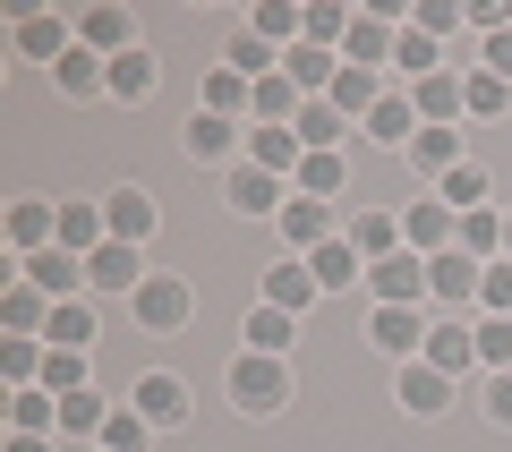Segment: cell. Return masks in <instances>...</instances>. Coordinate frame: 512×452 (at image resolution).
<instances>
[{
    "mask_svg": "<svg viewBox=\"0 0 512 452\" xmlns=\"http://www.w3.org/2000/svg\"><path fill=\"white\" fill-rule=\"evenodd\" d=\"M154 86H163V69H154V52H146V43L111 60V103H146Z\"/></svg>",
    "mask_w": 512,
    "mask_h": 452,
    "instance_id": "32",
    "label": "cell"
},
{
    "mask_svg": "<svg viewBox=\"0 0 512 452\" xmlns=\"http://www.w3.org/2000/svg\"><path fill=\"white\" fill-rule=\"evenodd\" d=\"M436 197L453 205V214H478V205H487V163H453L436 180Z\"/></svg>",
    "mask_w": 512,
    "mask_h": 452,
    "instance_id": "42",
    "label": "cell"
},
{
    "mask_svg": "<svg viewBox=\"0 0 512 452\" xmlns=\"http://www.w3.org/2000/svg\"><path fill=\"white\" fill-rule=\"evenodd\" d=\"M128 316H137V333H180L188 316H197V290H188L180 273H154V282L128 299Z\"/></svg>",
    "mask_w": 512,
    "mask_h": 452,
    "instance_id": "2",
    "label": "cell"
},
{
    "mask_svg": "<svg viewBox=\"0 0 512 452\" xmlns=\"http://www.w3.org/2000/svg\"><path fill=\"white\" fill-rule=\"evenodd\" d=\"M146 418H137V410H111V427H103V452H146Z\"/></svg>",
    "mask_w": 512,
    "mask_h": 452,
    "instance_id": "51",
    "label": "cell"
},
{
    "mask_svg": "<svg viewBox=\"0 0 512 452\" xmlns=\"http://www.w3.org/2000/svg\"><path fill=\"white\" fill-rule=\"evenodd\" d=\"M52 86L69 94V103H86V94H111V60H94L86 43H77V52L60 60V69H52Z\"/></svg>",
    "mask_w": 512,
    "mask_h": 452,
    "instance_id": "29",
    "label": "cell"
},
{
    "mask_svg": "<svg viewBox=\"0 0 512 452\" xmlns=\"http://www.w3.org/2000/svg\"><path fill=\"white\" fill-rule=\"evenodd\" d=\"M384 94H393V86H384L376 69H350V60H342V77H333V94H325V103L342 111V120H359V128H367V111H376Z\"/></svg>",
    "mask_w": 512,
    "mask_h": 452,
    "instance_id": "21",
    "label": "cell"
},
{
    "mask_svg": "<svg viewBox=\"0 0 512 452\" xmlns=\"http://www.w3.org/2000/svg\"><path fill=\"white\" fill-rule=\"evenodd\" d=\"M504 256H512V214H504Z\"/></svg>",
    "mask_w": 512,
    "mask_h": 452,
    "instance_id": "55",
    "label": "cell"
},
{
    "mask_svg": "<svg viewBox=\"0 0 512 452\" xmlns=\"http://www.w3.org/2000/svg\"><path fill=\"white\" fill-rule=\"evenodd\" d=\"M453 248L470 256V265H495V256H504V214H495V205L461 214V239H453Z\"/></svg>",
    "mask_w": 512,
    "mask_h": 452,
    "instance_id": "36",
    "label": "cell"
},
{
    "mask_svg": "<svg viewBox=\"0 0 512 452\" xmlns=\"http://www.w3.org/2000/svg\"><path fill=\"white\" fill-rule=\"evenodd\" d=\"M0 376H9V393L43 384V342H0Z\"/></svg>",
    "mask_w": 512,
    "mask_h": 452,
    "instance_id": "46",
    "label": "cell"
},
{
    "mask_svg": "<svg viewBox=\"0 0 512 452\" xmlns=\"http://www.w3.org/2000/svg\"><path fill=\"white\" fill-rule=\"evenodd\" d=\"M43 393H60V401L86 393V350H52L43 342Z\"/></svg>",
    "mask_w": 512,
    "mask_h": 452,
    "instance_id": "44",
    "label": "cell"
},
{
    "mask_svg": "<svg viewBox=\"0 0 512 452\" xmlns=\"http://www.w3.org/2000/svg\"><path fill=\"white\" fill-rule=\"evenodd\" d=\"M410 163L419 171H453V163H470V154H461V128H419V137H410Z\"/></svg>",
    "mask_w": 512,
    "mask_h": 452,
    "instance_id": "41",
    "label": "cell"
},
{
    "mask_svg": "<svg viewBox=\"0 0 512 452\" xmlns=\"http://www.w3.org/2000/svg\"><path fill=\"white\" fill-rule=\"evenodd\" d=\"M248 163H256V171H274V180H299L308 145H299V128H248Z\"/></svg>",
    "mask_w": 512,
    "mask_h": 452,
    "instance_id": "19",
    "label": "cell"
},
{
    "mask_svg": "<svg viewBox=\"0 0 512 452\" xmlns=\"http://www.w3.org/2000/svg\"><path fill=\"white\" fill-rule=\"evenodd\" d=\"M282 239H291L299 256H316L325 239H342V222H333V205H316V197H299V188H291V205H282Z\"/></svg>",
    "mask_w": 512,
    "mask_h": 452,
    "instance_id": "13",
    "label": "cell"
},
{
    "mask_svg": "<svg viewBox=\"0 0 512 452\" xmlns=\"http://www.w3.org/2000/svg\"><path fill=\"white\" fill-rule=\"evenodd\" d=\"M342 239L367 256V265H384V256H402V214H384V205H376V214H350Z\"/></svg>",
    "mask_w": 512,
    "mask_h": 452,
    "instance_id": "24",
    "label": "cell"
},
{
    "mask_svg": "<svg viewBox=\"0 0 512 452\" xmlns=\"http://www.w3.org/2000/svg\"><path fill=\"white\" fill-rule=\"evenodd\" d=\"M453 239H461V214H453V205H410V214H402V248L410 256H444V248H453Z\"/></svg>",
    "mask_w": 512,
    "mask_h": 452,
    "instance_id": "9",
    "label": "cell"
},
{
    "mask_svg": "<svg viewBox=\"0 0 512 452\" xmlns=\"http://www.w3.org/2000/svg\"><path fill=\"white\" fill-rule=\"evenodd\" d=\"M94 452H103V444H94Z\"/></svg>",
    "mask_w": 512,
    "mask_h": 452,
    "instance_id": "56",
    "label": "cell"
},
{
    "mask_svg": "<svg viewBox=\"0 0 512 452\" xmlns=\"http://www.w3.org/2000/svg\"><path fill=\"white\" fill-rule=\"evenodd\" d=\"M248 35H265L274 52H291V43L308 35V9H291V0H265V9L248 18Z\"/></svg>",
    "mask_w": 512,
    "mask_h": 452,
    "instance_id": "40",
    "label": "cell"
},
{
    "mask_svg": "<svg viewBox=\"0 0 512 452\" xmlns=\"http://www.w3.org/2000/svg\"><path fill=\"white\" fill-rule=\"evenodd\" d=\"M291 188H299V197H316V205H333V197L350 188V163H342V154H308Z\"/></svg>",
    "mask_w": 512,
    "mask_h": 452,
    "instance_id": "39",
    "label": "cell"
},
{
    "mask_svg": "<svg viewBox=\"0 0 512 452\" xmlns=\"http://www.w3.org/2000/svg\"><path fill=\"white\" fill-rule=\"evenodd\" d=\"M248 103H256V86L239 69H205V94H197V111H214V120H248Z\"/></svg>",
    "mask_w": 512,
    "mask_h": 452,
    "instance_id": "28",
    "label": "cell"
},
{
    "mask_svg": "<svg viewBox=\"0 0 512 452\" xmlns=\"http://www.w3.org/2000/svg\"><path fill=\"white\" fill-rule=\"evenodd\" d=\"M18 52L43 60V69H60V60L77 52V35H69V18H52V9H26L18 18Z\"/></svg>",
    "mask_w": 512,
    "mask_h": 452,
    "instance_id": "12",
    "label": "cell"
},
{
    "mask_svg": "<svg viewBox=\"0 0 512 452\" xmlns=\"http://www.w3.org/2000/svg\"><path fill=\"white\" fill-rule=\"evenodd\" d=\"M410 26H419V35H453V26H470V9H461V0H419V9H410Z\"/></svg>",
    "mask_w": 512,
    "mask_h": 452,
    "instance_id": "49",
    "label": "cell"
},
{
    "mask_svg": "<svg viewBox=\"0 0 512 452\" xmlns=\"http://www.w3.org/2000/svg\"><path fill=\"white\" fill-rule=\"evenodd\" d=\"M0 325H9V342H43V325H52V299H43L35 282H9V290H0Z\"/></svg>",
    "mask_w": 512,
    "mask_h": 452,
    "instance_id": "18",
    "label": "cell"
},
{
    "mask_svg": "<svg viewBox=\"0 0 512 452\" xmlns=\"http://www.w3.org/2000/svg\"><path fill=\"white\" fill-rule=\"evenodd\" d=\"M282 77H291V86H299V94L316 103V94H333L342 60H333V52H316V43H291V52H282Z\"/></svg>",
    "mask_w": 512,
    "mask_h": 452,
    "instance_id": "27",
    "label": "cell"
},
{
    "mask_svg": "<svg viewBox=\"0 0 512 452\" xmlns=\"http://www.w3.org/2000/svg\"><path fill=\"white\" fill-rule=\"evenodd\" d=\"M478 273H487V265H470L461 248L427 256V290H436V299H453V308H470V299H478Z\"/></svg>",
    "mask_w": 512,
    "mask_h": 452,
    "instance_id": "25",
    "label": "cell"
},
{
    "mask_svg": "<svg viewBox=\"0 0 512 452\" xmlns=\"http://www.w3.org/2000/svg\"><path fill=\"white\" fill-rule=\"evenodd\" d=\"M342 35H350V9H342V0H316V9H308V35H299V43H316V52H333Z\"/></svg>",
    "mask_w": 512,
    "mask_h": 452,
    "instance_id": "47",
    "label": "cell"
},
{
    "mask_svg": "<svg viewBox=\"0 0 512 452\" xmlns=\"http://www.w3.org/2000/svg\"><path fill=\"white\" fill-rule=\"evenodd\" d=\"M231 401H239L248 418H274V410H291V359L239 350V359H231Z\"/></svg>",
    "mask_w": 512,
    "mask_h": 452,
    "instance_id": "1",
    "label": "cell"
},
{
    "mask_svg": "<svg viewBox=\"0 0 512 452\" xmlns=\"http://www.w3.org/2000/svg\"><path fill=\"white\" fill-rule=\"evenodd\" d=\"M367 290H376V308H419L427 299V256H384V265H367Z\"/></svg>",
    "mask_w": 512,
    "mask_h": 452,
    "instance_id": "5",
    "label": "cell"
},
{
    "mask_svg": "<svg viewBox=\"0 0 512 452\" xmlns=\"http://www.w3.org/2000/svg\"><path fill=\"white\" fill-rule=\"evenodd\" d=\"M308 299H316V273H308V256H282V265L274 273H265V308H308Z\"/></svg>",
    "mask_w": 512,
    "mask_h": 452,
    "instance_id": "33",
    "label": "cell"
},
{
    "mask_svg": "<svg viewBox=\"0 0 512 452\" xmlns=\"http://www.w3.org/2000/svg\"><path fill=\"white\" fill-rule=\"evenodd\" d=\"M308 273H316V290H350V282H367V256L350 248V239H325V248L308 256Z\"/></svg>",
    "mask_w": 512,
    "mask_h": 452,
    "instance_id": "30",
    "label": "cell"
},
{
    "mask_svg": "<svg viewBox=\"0 0 512 452\" xmlns=\"http://www.w3.org/2000/svg\"><path fill=\"white\" fill-rule=\"evenodd\" d=\"M367 137H376V145H393V154H410V137H419V103H410V94L393 86L376 111H367Z\"/></svg>",
    "mask_w": 512,
    "mask_h": 452,
    "instance_id": "22",
    "label": "cell"
},
{
    "mask_svg": "<svg viewBox=\"0 0 512 452\" xmlns=\"http://www.w3.org/2000/svg\"><path fill=\"white\" fill-rule=\"evenodd\" d=\"M239 342H248V350H265V359H282V350L299 342V316H291V308H265V299H256V308H248V325H239Z\"/></svg>",
    "mask_w": 512,
    "mask_h": 452,
    "instance_id": "26",
    "label": "cell"
},
{
    "mask_svg": "<svg viewBox=\"0 0 512 452\" xmlns=\"http://www.w3.org/2000/svg\"><path fill=\"white\" fill-rule=\"evenodd\" d=\"M128 410L146 418V427H180V418H188V384H180V376H137Z\"/></svg>",
    "mask_w": 512,
    "mask_h": 452,
    "instance_id": "16",
    "label": "cell"
},
{
    "mask_svg": "<svg viewBox=\"0 0 512 452\" xmlns=\"http://www.w3.org/2000/svg\"><path fill=\"white\" fill-rule=\"evenodd\" d=\"M478 69H487V77H504V86H512V26H504V35H487V52H478Z\"/></svg>",
    "mask_w": 512,
    "mask_h": 452,
    "instance_id": "53",
    "label": "cell"
},
{
    "mask_svg": "<svg viewBox=\"0 0 512 452\" xmlns=\"http://www.w3.org/2000/svg\"><path fill=\"white\" fill-rule=\"evenodd\" d=\"M9 435H60V393H43V384L9 393Z\"/></svg>",
    "mask_w": 512,
    "mask_h": 452,
    "instance_id": "31",
    "label": "cell"
},
{
    "mask_svg": "<svg viewBox=\"0 0 512 452\" xmlns=\"http://www.w3.org/2000/svg\"><path fill=\"white\" fill-rule=\"evenodd\" d=\"M180 145H188V163H231V145H239V120H214V111H188Z\"/></svg>",
    "mask_w": 512,
    "mask_h": 452,
    "instance_id": "23",
    "label": "cell"
},
{
    "mask_svg": "<svg viewBox=\"0 0 512 452\" xmlns=\"http://www.w3.org/2000/svg\"><path fill=\"white\" fill-rule=\"evenodd\" d=\"M9 452H52V435H9Z\"/></svg>",
    "mask_w": 512,
    "mask_h": 452,
    "instance_id": "54",
    "label": "cell"
},
{
    "mask_svg": "<svg viewBox=\"0 0 512 452\" xmlns=\"http://www.w3.org/2000/svg\"><path fill=\"white\" fill-rule=\"evenodd\" d=\"M478 410H487L495 427H512V376H478Z\"/></svg>",
    "mask_w": 512,
    "mask_h": 452,
    "instance_id": "52",
    "label": "cell"
},
{
    "mask_svg": "<svg viewBox=\"0 0 512 452\" xmlns=\"http://www.w3.org/2000/svg\"><path fill=\"white\" fill-rule=\"evenodd\" d=\"M60 248H69V256L111 248V222H103V205H60Z\"/></svg>",
    "mask_w": 512,
    "mask_h": 452,
    "instance_id": "35",
    "label": "cell"
},
{
    "mask_svg": "<svg viewBox=\"0 0 512 452\" xmlns=\"http://www.w3.org/2000/svg\"><path fill=\"white\" fill-rule=\"evenodd\" d=\"M504 111H512V86L478 69V77H470V120H504Z\"/></svg>",
    "mask_w": 512,
    "mask_h": 452,
    "instance_id": "50",
    "label": "cell"
},
{
    "mask_svg": "<svg viewBox=\"0 0 512 452\" xmlns=\"http://www.w3.org/2000/svg\"><path fill=\"white\" fill-rule=\"evenodd\" d=\"M77 43H86L94 60H120V52H137V18H128V9H86V18H77Z\"/></svg>",
    "mask_w": 512,
    "mask_h": 452,
    "instance_id": "10",
    "label": "cell"
},
{
    "mask_svg": "<svg viewBox=\"0 0 512 452\" xmlns=\"http://www.w3.org/2000/svg\"><path fill=\"white\" fill-rule=\"evenodd\" d=\"M154 273H146V256L128 248V239H111V248H94L86 256V290H111V299H137Z\"/></svg>",
    "mask_w": 512,
    "mask_h": 452,
    "instance_id": "3",
    "label": "cell"
},
{
    "mask_svg": "<svg viewBox=\"0 0 512 452\" xmlns=\"http://www.w3.org/2000/svg\"><path fill=\"white\" fill-rule=\"evenodd\" d=\"M291 128H299V145H308V154H342V128H350V120H342V111L325 103V94H316V103L299 111Z\"/></svg>",
    "mask_w": 512,
    "mask_h": 452,
    "instance_id": "38",
    "label": "cell"
},
{
    "mask_svg": "<svg viewBox=\"0 0 512 452\" xmlns=\"http://www.w3.org/2000/svg\"><path fill=\"white\" fill-rule=\"evenodd\" d=\"M9 248H18V265L43 256V248H60V205L52 197H18L9 205Z\"/></svg>",
    "mask_w": 512,
    "mask_h": 452,
    "instance_id": "6",
    "label": "cell"
},
{
    "mask_svg": "<svg viewBox=\"0 0 512 452\" xmlns=\"http://www.w3.org/2000/svg\"><path fill=\"white\" fill-rule=\"evenodd\" d=\"M222 197H231L239 214H274V222H282V205H291V180H274V171H256V163H231Z\"/></svg>",
    "mask_w": 512,
    "mask_h": 452,
    "instance_id": "8",
    "label": "cell"
},
{
    "mask_svg": "<svg viewBox=\"0 0 512 452\" xmlns=\"http://www.w3.org/2000/svg\"><path fill=\"white\" fill-rule=\"evenodd\" d=\"M43 342L52 350H94V299H60L52 325H43Z\"/></svg>",
    "mask_w": 512,
    "mask_h": 452,
    "instance_id": "37",
    "label": "cell"
},
{
    "mask_svg": "<svg viewBox=\"0 0 512 452\" xmlns=\"http://www.w3.org/2000/svg\"><path fill=\"white\" fill-rule=\"evenodd\" d=\"M427 333H436V325H427V316L419 308H376V316H367V342H376L384 350V359H427Z\"/></svg>",
    "mask_w": 512,
    "mask_h": 452,
    "instance_id": "4",
    "label": "cell"
},
{
    "mask_svg": "<svg viewBox=\"0 0 512 452\" xmlns=\"http://www.w3.org/2000/svg\"><path fill=\"white\" fill-rule=\"evenodd\" d=\"M222 69H239L248 86H265V77H282V52H274L265 35H248V26H239V35H231V52H222Z\"/></svg>",
    "mask_w": 512,
    "mask_h": 452,
    "instance_id": "34",
    "label": "cell"
},
{
    "mask_svg": "<svg viewBox=\"0 0 512 452\" xmlns=\"http://www.w3.org/2000/svg\"><path fill=\"white\" fill-rule=\"evenodd\" d=\"M393 393H402L410 418H444V410H453V376H444V367H427V359H410Z\"/></svg>",
    "mask_w": 512,
    "mask_h": 452,
    "instance_id": "14",
    "label": "cell"
},
{
    "mask_svg": "<svg viewBox=\"0 0 512 452\" xmlns=\"http://www.w3.org/2000/svg\"><path fill=\"white\" fill-rule=\"evenodd\" d=\"M478 367H487V376H512V316H478Z\"/></svg>",
    "mask_w": 512,
    "mask_h": 452,
    "instance_id": "43",
    "label": "cell"
},
{
    "mask_svg": "<svg viewBox=\"0 0 512 452\" xmlns=\"http://www.w3.org/2000/svg\"><path fill=\"white\" fill-rule=\"evenodd\" d=\"M478 316H512V256H495L478 273Z\"/></svg>",
    "mask_w": 512,
    "mask_h": 452,
    "instance_id": "48",
    "label": "cell"
},
{
    "mask_svg": "<svg viewBox=\"0 0 512 452\" xmlns=\"http://www.w3.org/2000/svg\"><path fill=\"white\" fill-rule=\"evenodd\" d=\"M103 222H111V239H128V248H146V239H154V222H163V214H154V197H146V188H111V197H103Z\"/></svg>",
    "mask_w": 512,
    "mask_h": 452,
    "instance_id": "15",
    "label": "cell"
},
{
    "mask_svg": "<svg viewBox=\"0 0 512 452\" xmlns=\"http://www.w3.org/2000/svg\"><path fill=\"white\" fill-rule=\"evenodd\" d=\"M393 69L419 86V77H436V35H419V26H402V43H393Z\"/></svg>",
    "mask_w": 512,
    "mask_h": 452,
    "instance_id": "45",
    "label": "cell"
},
{
    "mask_svg": "<svg viewBox=\"0 0 512 452\" xmlns=\"http://www.w3.org/2000/svg\"><path fill=\"white\" fill-rule=\"evenodd\" d=\"M427 367H444V376H487V367H478V333L470 325H436V333H427Z\"/></svg>",
    "mask_w": 512,
    "mask_h": 452,
    "instance_id": "20",
    "label": "cell"
},
{
    "mask_svg": "<svg viewBox=\"0 0 512 452\" xmlns=\"http://www.w3.org/2000/svg\"><path fill=\"white\" fill-rule=\"evenodd\" d=\"M410 103H419V128H453V111H470V77H419L410 86Z\"/></svg>",
    "mask_w": 512,
    "mask_h": 452,
    "instance_id": "17",
    "label": "cell"
},
{
    "mask_svg": "<svg viewBox=\"0 0 512 452\" xmlns=\"http://www.w3.org/2000/svg\"><path fill=\"white\" fill-rule=\"evenodd\" d=\"M18 273L43 290V299H52V308H60V299H86V256H69V248H43V256H26Z\"/></svg>",
    "mask_w": 512,
    "mask_h": 452,
    "instance_id": "7",
    "label": "cell"
},
{
    "mask_svg": "<svg viewBox=\"0 0 512 452\" xmlns=\"http://www.w3.org/2000/svg\"><path fill=\"white\" fill-rule=\"evenodd\" d=\"M393 43H402V26H393V18H350V35H342V60H350V69H393Z\"/></svg>",
    "mask_w": 512,
    "mask_h": 452,
    "instance_id": "11",
    "label": "cell"
}]
</instances>
